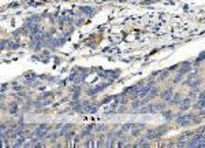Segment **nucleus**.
<instances>
[{"mask_svg":"<svg viewBox=\"0 0 205 148\" xmlns=\"http://www.w3.org/2000/svg\"><path fill=\"white\" fill-rule=\"evenodd\" d=\"M193 119V117H191L190 114H187V115H181L179 118H177V123L178 125H181V126H184V125H189Z\"/></svg>","mask_w":205,"mask_h":148,"instance_id":"f257e3e1","label":"nucleus"},{"mask_svg":"<svg viewBox=\"0 0 205 148\" xmlns=\"http://www.w3.org/2000/svg\"><path fill=\"white\" fill-rule=\"evenodd\" d=\"M47 129H48V126L47 125H41L40 127H38V129H37V130H36V137H45V134H47Z\"/></svg>","mask_w":205,"mask_h":148,"instance_id":"f03ea898","label":"nucleus"},{"mask_svg":"<svg viewBox=\"0 0 205 148\" xmlns=\"http://www.w3.org/2000/svg\"><path fill=\"white\" fill-rule=\"evenodd\" d=\"M160 136V132L159 130H148L146 132V139H149V140H152V139H156V137H159Z\"/></svg>","mask_w":205,"mask_h":148,"instance_id":"7ed1b4c3","label":"nucleus"},{"mask_svg":"<svg viewBox=\"0 0 205 148\" xmlns=\"http://www.w3.org/2000/svg\"><path fill=\"white\" fill-rule=\"evenodd\" d=\"M172 95H174L172 89H167V91H165V92L163 93V95H161V98H163V100H171Z\"/></svg>","mask_w":205,"mask_h":148,"instance_id":"20e7f679","label":"nucleus"},{"mask_svg":"<svg viewBox=\"0 0 205 148\" xmlns=\"http://www.w3.org/2000/svg\"><path fill=\"white\" fill-rule=\"evenodd\" d=\"M189 106H190V99H184L183 103H182V106H181V108H182V110H186Z\"/></svg>","mask_w":205,"mask_h":148,"instance_id":"39448f33","label":"nucleus"},{"mask_svg":"<svg viewBox=\"0 0 205 148\" xmlns=\"http://www.w3.org/2000/svg\"><path fill=\"white\" fill-rule=\"evenodd\" d=\"M145 103H146V102H134V103L131 104V107H133L134 110H136V108H141V106L145 104Z\"/></svg>","mask_w":205,"mask_h":148,"instance_id":"423d86ee","label":"nucleus"},{"mask_svg":"<svg viewBox=\"0 0 205 148\" xmlns=\"http://www.w3.org/2000/svg\"><path fill=\"white\" fill-rule=\"evenodd\" d=\"M201 107H205V93H202L201 96H200V103H198Z\"/></svg>","mask_w":205,"mask_h":148,"instance_id":"0eeeda50","label":"nucleus"},{"mask_svg":"<svg viewBox=\"0 0 205 148\" xmlns=\"http://www.w3.org/2000/svg\"><path fill=\"white\" fill-rule=\"evenodd\" d=\"M136 147H148V143L146 141H141V143H138Z\"/></svg>","mask_w":205,"mask_h":148,"instance_id":"6e6552de","label":"nucleus"},{"mask_svg":"<svg viewBox=\"0 0 205 148\" xmlns=\"http://www.w3.org/2000/svg\"><path fill=\"white\" fill-rule=\"evenodd\" d=\"M202 133H204V134H205V129H204V130H202Z\"/></svg>","mask_w":205,"mask_h":148,"instance_id":"1a4fd4ad","label":"nucleus"}]
</instances>
